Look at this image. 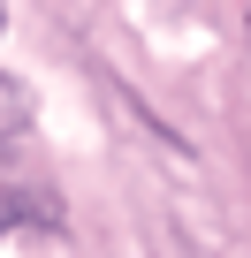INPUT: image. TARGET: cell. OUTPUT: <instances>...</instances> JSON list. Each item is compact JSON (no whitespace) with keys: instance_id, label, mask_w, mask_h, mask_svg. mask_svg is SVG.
<instances>
[{"instance_id":"obj_1","label":"cell","mask_w":251,"mask_h":258,"mask_svg":"<svg viewBox=\"0 0 251 258\" xmlns=\"http://www.w3.org/2000/svg\"><path fill=\"white\" fill-rule=\"evenodd\" d=\"M31 91L16 84V76H0V137H23V129H31Z\"/></svg>"},{"instance_id":"obj_2","label":"cell","mask_w":251,"mask_h":258,"mask_svg":"<svg viewBox=\"0 0 251 258\" xmlns=\"http://www.w3.org/2000/svg\"><path fill=\"white\" fill-rule=\"evenodd\" d=\"M0 31H8V8H0Z\"/></svg>"}]
</instances>
